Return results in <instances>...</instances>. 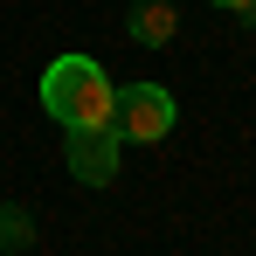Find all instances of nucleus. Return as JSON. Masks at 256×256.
<instances>
[{
    "label": "nucleus",
    "instance_id": "nucleus-1",
    "mask_svg": "<svg viewBox=\"0 0 256 256\" xmlns=\"http://www.w3.org/2000/svg\"><path fill=\"white\" fill-rule=\"evenodd\" d=\"M42 111L62 132H84V125H111L118 111V84L104 76L97 56H56L42 70Z\"/></svg>",
    "mask_w": 256,
    "mask_h": 256
},
{
    "label": "nucleus",
    "instance_id": "nucleus-2",
    "mask_svg": "<svg viewBox=\"0 0 256 256\" xmlns=\"http://www.w3.org/2000/svg\"><path fill=\"white\" fill-rule=\"evenodd\" d=\"M173 118H180V104H173L166 84H125L118 90V111H111L118 138H132V146H160L173 132Z\"/></svg>",
    "mask_w": 256,
    "mask_h": 256
},
{
    "label": "nucleus",
    "instance_id": "nucleus-3",
    "mask_svg": "<svg viewBox=\"0 0 256 256\" xmlns=\"http://www.w3.org/2000/svg\"><path fill=\"white\" fill-rule=\"evenodd\" d=\"M118 125H84V132H62V152H70V173L84 180V187H111V173H118Z\"/></svg>",
    "mask_w": 256,
    "mask_h": 256
},
{
    "label": "nucleus",
    "instance_id": "nucleus-4",
    "mask_svg": "<svg viewBox=\"0 0 256 256\" xmlns=\"http://www.w3.org/2000/svg\"><path fill=\"white\" fill-rule=\"evenodd\" d=\"M132 42L138 48H166L173 42V7L166 0H146V7L132 14Z\"/></svg>",
    "mask_w": 256,
    "mask_h": 256
},
{
    "label": "nucleus",
    "instance_id": "nucleus-5",
    "mask_svg": "<svg viewBox=\"0 0 256 256\" xmlns=\"http://www.w3.org/2000/svg\"><path fill=\"white\" fill-rule=\"evenodd\" d=\"M28 236H35L28 208H0V250H28Z\"/></svg>",
    "mask_w": 256,
    "mask_h": 256
},
{
    "label": "nucleus",
    "instance_id": "nucleus-6",
    "mask_svg": "<svg viewBox=\"0 0 256 256\" xmlns=\"http://www.w3.org/2000/svg\"><path fill=\"white\" fill-rule=\"evenodd\" d=\"M208 7H222V14H236V21H250V28H256V0H208Z\"/></svg>",
    "mask_w": 256,
    "mask_h": 256
}]
</instances>
